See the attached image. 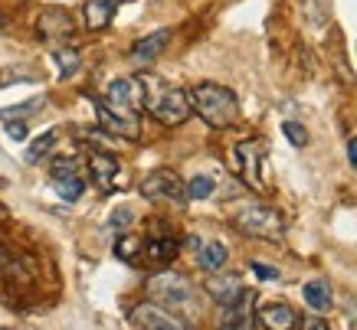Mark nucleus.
<instances>
[{
	"instance_id": "nucleus-14",
	"label": "nucleus",
	"mask_w": 357,
	"mask_h": 330,
	"mask_svg": "<svg viewBox=\"0 0 357 330\" xmlns=\"http://www.w3.org/2000/svg\"><path fill=\"white\" fill-rule=\"evenodd\" d=\"M259 324L266 330H292L295 324H298V314H295L289 304L272 301V304H262L259 308Z\"/></svg>"
},
{
	"instance_id": "nucleus-10",
	"label": "nucleus",
	"mask_w": 357,
	"mask_h": 330,
	"mask_svg": "<svg viewBox=\"0 0 357 330\" xmlns=\"http://www.w3.org/2000/svg\"><path fill=\"white\" fill-rule=\"evenodd\" d=\"M256 291H239V298L223 308L217 330H252V314H256Z\"/></svg>"
},
{
	"instance_id": "nucleus-15",
	"label": "nucleus",
	"mask_w": 357,
	"mask_h": 330,
	"mask_svg": "<svg viewBox=\"0 0 357 330\" xmlns=\"http://www.w3.org/2000/svg\"><path fill=\"white\" fill-rule=\"evenodd\" d=\"M239 291H243V281H239V275H220V272H213L210 275V281H206V294L217 301V304H233V301L239 298Z\"/></svg>"
},
{
	"instance_id": "nucleus-13",
	"label": "nucleus",
	"mask_w": 357,
	"mask_h": 330,
	"mask_svg": "<svg viewBox=\"0 0 357 330\" xmlns=\"http://www.w3.org/2000/svg\"><path fill=\"white\" fill-rule=\"evenodd\" d=\"M36 33L46 43H63V40H69L76 33V23L66 10H43V17L36 23Z\"/></svg>"
},
{
	"instance_id": "nucleus-11",
	"label": "nucleus",
	"mask_w": 357,
	"mask_h": 330,
	"mask_svg": "<svg viewBox=\"0 0 357 330\" xmlns=\"http://www.w3.org/2000/svg\"><path fill=\"white\" fill-rule=\"evenodd\" d=\"M167 43H171V30H154L148 33V36H141L138 43L131 46L128 53V63L135 65V69H148V65L158 59V56L167 49Z\"/></svg>"
},
{
	"instance_id": "nucleus-2",
	"label": "nucleus",
	"mask_w": 357,
	"mask_h": 330,
	"mask_svg": "<svg viewBox=\"0 0 357 330\" xmlns=\"http://www.w3.org/2000/svg\"><path fill=\"white\" fill-rule=\"evenodd\" d=\"M138 86H141V111H148L154 121L174 128V125H184L187 118L194 115L184 88L171 86V82H164V79H158L151 72H141Z\"/></svg>"
},
{
	"instance_id": "nucleus-3",
	"label": "nucleus",
	"mask_w": 357,
	"mask_h": 330,
	"mask_svg": "<svg viewBox=\"0 0 357 330\" xmlns=\"http://www.w3.org/2000/svg\"><path fill=\"white\" fill-rule=\"evenodd\" d=\"M190 98V108H194L200 121H204L206 128H229V125H236L239 118V98L233 88L227 86H217V82H200L187 92Z\"/></svg>"
},
{
	"instance_id": "nucleus-18",
	"label": "nucleus",
	"mask_w": 357,
	"mask_h": 330,
	"mask_svg": "<svg viewBox=\"0 0 357 330\" xmlns=\"http://www.w3.org/2000/svg\"><path fill=\"white\" fill-rule=\"evenodd\" d=\"M177 252H181V245L174 242L171 235H161V239L144 242V252H141V256L148 258V262H154V265H167V262H174Z\"/></svg>"
},
{
	"instance_id": "nucleus-24",
	"label": "nucleus",
	"mask_w": 357,
	"mask_h": 330,
	"mask_svg": "<svg viewBox=\"0 0 357 330\" xmlns=\"http://www.w3.org/2000/svg\"><path fill=\"white\" fill-rule=\"evenodd\" d=\"M213 190H217V180L213 177H194V180L184 187V196L187 200H206V196H213Z\"/></svg>"
},
{
	"instance_id": "nucleus-7",
	"label": "nucleus",
	"mask_w": 357,
	"mask_h": 330,
	"mask_svg": "<svg viewBox=\"0 0 357 330\" xmlns=\"http://www.w3.org/2000/svg\"><path fill=\"white\" fill-rule=\"evenodd\" d=\"M50 180H53L59 200H66V203H76L86 193V177H82L76 160H66V157L56 160L53 167H50Z\"/></svg>"
},
{
	"instance_id": "nucleus-25",
	"label": "nucleus",
	"mask_w": 357,
	"mask_h": 330,
	"mask_svg": "<svg viewBox=\"0 0 357 330\" xmlns=\"http://www.w3.org/2000/svg\"><path fill=\"white\" fill-rule=\"evenodd\" d=\"M282 134L292 141L295 148H305V144H308V131H305L302 125H295V121H285V125H282Z\"/></svg>"
},
{
	"instance_id": "nucleus-9",
	"label": "nucleus",
	"mask_w": 357,
	"mask_h": 330,
	"mask_svg": "<svg viewBox=\"0 0 357 330\" xmlns=\"http://www.w3.org/2000/svg\"><path fill=\"white\" fill-rule=\"evenodd\" d=\"M236 164H239V173H243V180L252 187V190H262L266 180H262V157H266V144L262 141H239L236 144Z\"/></svg>"
},
{
	"instance_id": "nucleus-1",
	"label": "nucleus",
	"mask_w": 357,
	"mask_h": 330,
	"mask_svg": "<svg viewBox=\"0 0 357 330\" xmlns=\"http://www.w3.org/2000/svg\"><path fill=\"white\" fill-rule=\"evenodd\" d=\"M98 115L102 131H109L112 138H125V141H138L141 125H138V111H141V86L138 75L135 79H115L109 82L105 95L92 98Z\"/></svg>"
},
{
	"instance_id": "nucleus-30",
	"label": "nucleus",
	"mask_w": 357,
	"mask_h": 330,
	"mask_svg": "<svg viewBox=\"0 0 357 330\" xmlns=\"http://www.w3.org/2000/svg\"><path fill=\"white\" fill-rule=\"evenodd\" d=\"M347 160H351V167H357V138L347 141Z\"/></svg>"
},
{
	"instance_id": "nucleus-19",
	"label": "nucleus",
	"mask_w": 357,
	"mask_h": 330,
	"mask_svg": "<svg viewBox=\"0 0 357 330\" xmlns=\"http://www.w3.org/2000/svg\"><path fill=\"white\" fill-rule=\"evenodd\" d=\"M227 245L223 242H204L200 249H197V265L204 268V272H220V268L227 265Z\"/></svg>"
},
{
	"instance_id": "nucleus-8",
	"label": "nucleus",
	"mask_w": 357,
	"mask_h": 330,
	"mask_svg": "<svg viewBox=\"0 0 357 330\" xmlns=\"http://www.w3.org/2000/svg\"><path fill=\"white\" fill-rule=\"evenodd\" d=\"M141 193L148 196V200H171V203H184V183L174 171L167 167H158L151 171L144 180H141Z\"/></svg>"
},
{
	"instance_id": "nucleus-6",
	"label": "nucleus",
	"mask_w": 357,
	"mask_h": 330,
	"mask_svg": "<svg viewBox=\"0 0 357 330\" xmlns=\"http://www.w3.org/2000/svg\"><path fill=\"white\" fill-rule=\"evenodd\" d=\"M131 324L138 330H190L184 317H177L174 311L154 304V301H141L131 308Z\"/></svg>"
},
{
	"instance_id": "nucleus-20",
	"label": "nucleus",
	"mask_w": 357,
	"mask_h": 330,
	"mask_svg": "<svg viewBox=\"0 0 357 330\" xmlns=\"http://www.w3.org/2000/svg\"><path fill=\"white\" fill-rule=\"evenodd\" d=\"M43 105H46V98L36 95V98H30V102H23V105L3 108V111H0V121H26V118H33V111H40Z\"/></svg>"
},
{
	"instance_id": "nucleus-17",
	"label": "nucleus",
	"mask_w": 357,
	"mask_h": 330,
	"mask_svg": "<svg viewBox=\"0 0 357 330\" xmlns=\"http://www.w3.org/2000/svg\"><path fill=\"white\" fill-rule=\"evenodd\" d=\"M302 298H305V304L312 311H318V314L335 308V291H331V285L321 281V278H314V281H308V285L302 288Z\"/></svg>"
},
{
	"instance_id": "nucleus-29",
	"label": "nucleus",
	"mask_w": 357,
	"mask_h": 330,
	"mask_svg": "<svg viewBox=\"0 0 357 330\" xmlns=\"http://www.w3.org/2000/svg\"><path fill=\"white\" fill-rule=\"evenodd\" d=\"M302 330H328V324L318 317H308V320H302Z\"/></svg>"
},
{
	"instance_id": "nucleus-16",
	"label": "nucleus",
	"mask_w": 357,
	"mask_h": 330,
	"mask_svg": "<svg viewBox=\"0 0 357 330\" xmlns=\"http://www.w3.org/2000/svg\"><path fill=\"white\" fill-rule=\"evenodd\" d=\"M128 0H89L86 3V26L89 30H105L115 20V10Z\"/></svg>"
},
{
	"instance_id": "nucleus-12",
	"label": "nucleus",
	"mask_w": 357,
	"mask_h": 330,
	"mask_svg": "<svg viewBox=\"0 0 357 330\" xmlns=\"http://www.w3.org/2000/svg\"><path fill=\"white\" fill-rule=\"evenodd\" d=\"M89 173H92V183H96L98 190L109 193V190H115V183H119L121 164L109 150H92V154H89Z\"/></svg>"
},
{
	"instance_id": "nucleus-5",
	"label": "nucleus",
	"mask_w": 357,
	"mask_h": 330,
	"mask_svg": "<svg viewBox=\"0 0 357 330\" xmlns=\"http://www.w3.org/2000/svg\"><path fill=\"white\" fill-rule=\"evenodd\" d=\"M233 226H236L243 235L266 239V242H282V239H285V219L279 216V210H272L266 203H249V206H243V210L233 216Z\"/></svg>"
},
{
	"instance_id": "nucleus-31",
	"label": "nucleus",
	"mask_w": 357,
	"mask_h": 330,
	"mask_svg": "<svg viewBox=\"0 0 357 330\" xmlns=\"http://www.w3.org/2000/svg\"><path fill=\"white\" fill-rule=\"evenodd\" d=\"M347 317H351V330H357V304L354 301L347 304Z\"/></svg>"
},
{
	"instance_id": "nucleus-23",
	"label": "nucleus",
	"mask_w": 357,
	"mask_h": 330,
	"mask_svg": "<svg viewBox=\"0 0 357 330\" xmlns=\"http://www.w3.org/2000/svg\"><path fill=\"white\" fill-rule=\"evenodd\" d=\"M141 252H144V242H141L138 235H121L119 245H115V256H119L121 262H131V265L141 258Z\"/></svg>"
},
{
	"instance_id": "nucleus-28",
	"label": "nucleus",
	"mask_w": 357,
	"mask_h": 330,
	"mask_svg": "<svg viewBox=\"0 0 357 330\" xmlns=\"http://www.w3.org/2000/svg\"><path fill=\"white\" fill-rule=\"evenodd\" d=\"M3 128H7V134H10L13 141L26 138V121H3Z\"/></svg>"
},
{
	"instance_id": "nucleus-21",
	"label": "nucleus",
	"mask_w": 357,
	"mask_h": 330,
	"mask_svg": "<svg viewBox=\"0 0 357 330\" xmlns=\"http://www.w3.org/2000/svg\"><path fill=\"white\" fill-rule=\"evenodd\" d=\"M53 59H56V69H59V79H73L82 69V56L76 49H56Z\"/></svg>"
},
{
	"instance_id": "nucleus-22",
	"label": "nucleus",
	"mask_w": 357,
	"mask_h": 330,
	"mask_svg": "<svg viewBox=\"0 0 357 330\" xmlns=\"http://www.w3.org/2000/svg\"><path fill=\"white\" fill-rule=\"evenodd\" d=\"M53 148H56V131H43V134H40V138L26 148V154H23V157H26V164H40V160H43Z\"/></svg>"
},
{
	"instance_id": "nucleus-27",
	"label": "nucleus",
	"mask_w": 357,
	"mask_h": 330,
	"mask_svg": "<svg viewBox=\"0 0 357 330\" xmlns=\"http://www.w3.org/2000/svg\"><path fill=\"white\" fill-rule=\"evenodd\" d=\"M249 268H252L256 278H262V281H279V268L266 265V262H249Z\"/></svg>"
},
{
	"instance_id": "nucleus-4",
	"label": "nucleus",
	"mask_w": 357,
	"mask_h": 330,
	"mask_svg": "<svg viewBox=\"0 0 357 330\" xmlns=\"http://www.w3.org/2000/svg\"><path fill=\"white\" fill-rule=\"evenodd\" d=\"M144 288H148V294H151L154 304H161V308L184 311L187 317L200 314L194 285H190L184 275H177V272H158V275L148 278V285H144Z\"/></svg>"
},
{
	"instance_id": "nucleus-26",
	"label": "nucleus",
	"mask_w": 357,
	"mask_h": 330,
	"mask_svg": "<svg viewBox=\"0 0 357 330\" xmlns=\"http://www.w3.org/2000/svg\"><path fill=\"white\" fill-rule=\"evenodd\" d=\"M131 216H135V213H131L128 206H119V210L112 213L109 226H112V229H128V226H131Z\"/></svg>"
}]
</instances>
